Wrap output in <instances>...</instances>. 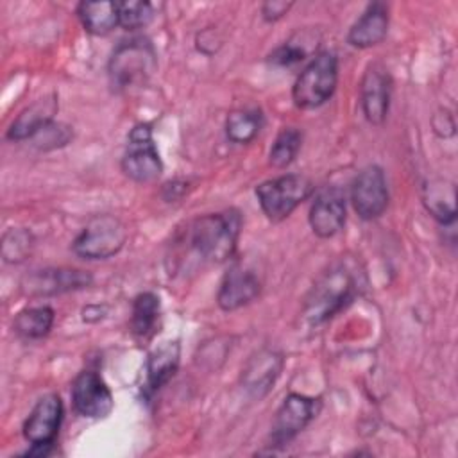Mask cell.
I'll return each instance as SVG.
<instances>
[{
  "label": "cell",
  "mask_w": 458,
  "mask_h": 458,
  "mask_svg": "<svg viewBox=\"0 0 458 458\" xmlns=\"http://www.w3.org/2000/svg\"><path fill=\"white\" fill-rule=\"evenodd\" d=\"M93 283L89 272L81 268H41L29 274L21 288L30 297H47V295H59L73 290L88 288Z\"/></svg>",
  "instance_id": "12"
},
{
  "label": "cell",
  "mask_w": 458,
  "mask_h": 458,
  "mask_svg": "<svg viewBox=\"0 0 458 458\" xmlns=\"http://www.w3.org/2000/svg\"><path fill=\"white\" fill-rule=\"evenodd\" d=\"M315 186L311 179L302 174H286L256 186V197L265 216L272 222H281L292 215V211L302 204Z\"/></svg>",
  "instance_id": "5"
},
{
  "label": "cell",
  "mask_w": 458,
  "mask_h": 458,
  "mask_svg": "<svg viewBox=\"0 0 458 458\" xmlns=\"http://www.w3.org/2000/svg\"><path fill=\"white\" fill-rule=\"evenodd\" d=\"M302 145V132L295 127H284L276 136L270 152L268 161L274 168H284L288 166L299 154Z\"/></svg>",
  "instance_id": "26"
},
{
  "label": "cell",
  "mask_w": 458,
  "mask_h": 458,
  "mask_svg": "<svg viewBox=\"0 0 458 458\" xmlns=\"http://www.w3.org/2000/svg\"><path fill=\"white\" fill-rule=\"evenodd\" d=\"M320 399L302 394H288L276 411L272 422V445H284L293 440L320 411Z\"/></svg>",
  "instance_id": "9"
},
{
  "label": "cell",
  "mask_w": 458,
  "mask_h": 458,
  "mask_svg": "<svg viewBox=\"0 0 458 458\" xmlns=\"http://www.w3.org/2000/svg\"><path fill=\"white\" fill-rule=\"evenodd\" d=\"M156 70V50L147 38H132L118 43L107 64L111 84L116 89L141 86Z\"/></svg>",
  "instance_id": "3"
},
{
  "label": "cell",
  "mask_w": 458,
  "mask_h": 458,
  "mask_svg": "<svg viewBox=\"0 0 458 458\" xmlns=\"http://www.w3.org/2000/svg\"><path fill=\"white\" fill-rule=\"evenodd\" d=\"M181 360V345L177 340L165 342L159 347H156L147 360V377L143 385L145 397H152L156 392H159L177 372Z\"/></svg>",
  "instance_id": "17"
},
{
  "label": "cell",
  "mask_w": 458,
  "mask_h": 458,
  "mask_svg": "<svg viewBox=\"0 0 458 458\" xmlns=\"http://www.w3.org/2000/svg\"><path fill=\"white\" fill-rule=\"evenodd\" d=\"M315 47H317L315 36H311L310 32H302V34L297 32L288 41H284L281 47H277L268 55V61L276 66L288 68V66H293V64L304 61L313 52Z\"/></svg>",
  "instance_id": "25"
},
{
  "label": "cell",
  "mask_w": 458,
  "mask_h": 458,
  "mask_svg": "<svg viewBox=\"0 0 458 458\" xmlns=\"http://www.w3.org/2000/svg\"><path fill=\"white\" fill-rule=\"evenodd\" d=\"M351 202L361 220L379 218L388 206V188L383 170L377 165L365 166L352 181Z\"/></svg>",
  "instance_id": "10"
},
{
  "label": "cell",
  "mask_w": 458,
  "mask_h": 458,
  "mask_svg": "<svg viewBox=\"0 0 458 458\" xmlns=\"http://www.w3.org/2000/svg\"><path fill=\"white\" fill-rule=\"evenodd\" d=\"M283 370V356L272 349L254 354L242 374V383L252 395H265Z\"/></svg>",
  "instance_id": "18"
},
{
  "label": "cell",
  "mask_w": 458,
  "mask_h": 458,
  "mask_svg": "<svg viewBox=\"0 0 458 458\" xmlns=\"http://www.w3.org/2000/svg\"><path fill=\"white\" fill-rule=\"evenodd\" d=\"M120 25L127 30H136L145 27L154 18V5L150 2L141 0H127L116 2Z\"/></svg>",
  "instance_id": "28"
},
{
  "label": "cell",
  "mask_w": 458,
  "mask_h": 458,
  "mask_svg": "<svg viewBox=\"0 0 458 458\" xmlns=\"http://www.w3.org/2000/svg\"><path fill=\"white\" fill-rule=\"evenodd\" d=\"M259 292L261 279L258 277V274L242 263H234L229 267L220 283L216 302L224 311H234L252 302L259 295Z\"/></svg>",
  "instance_id": "14"
},
{
  "label": "cell",
  "mask_w": 458,
  "mask_h": 458,
  "mask_svg": "<svg viewBox=\"0 0 458 458\" xmlns=\"http://www.w3.org/2000/svg\"><path fill=\"white\" fill-rule=\"evenodd\" d=\"M72 132L70 127L63 125V123H48L45 129H41L32 140H36V145L43 150L48 148H55V147H63L68 143Z\"/></svg>",
  "instance_id": "29"
},
{
  "label": "cell",
  "mask_w": 458,
  "mask_h": 458,
  "mask_svg": "<svg viewBox=\"0 0 458 458\" xmlns=\"http://www.w3.org/2000/svg\"><path fill=\"white\" fill-rule=\"evenodd\" d=\"M120 165L122 172L134 182H152L161 175L163 163L148 123H138L131 129Z\"/></svg>",
  "instance_id": "8"
},
{
  "label": "cell",
  "mask_w": 458,
  "mask_h": 458,
  "mask_svg": "<svg viewBox=\"0 0 458 458\" xmlns=\"http://www.w3.org/2000/svg\"><path fill=\"white\" fill-rule=\"evenodd\" d=\"M242 231V215L236 209L209 213L195 218L186 233L190 249L208 263H225L233 258Z\"/></svg>",
  "instance_id": "2"
},
{
  "label": "cell",
  "mask_w": 458,
  "mask_h": 458,
  "mask_svg": "<svg viewBox=\"0 0 458 458\" xmlns=\"http://www.w3.org/2000/svg\"><path fill=\"white\" fill-rule=\"evenodd\" d=\"M454 186L445 181L431 182L426 188L424 204L428 211L437 218L442 225H449L456 220V209H454Z\"/></svg>",
  "instance_id": "24"
},
{
  "label": "cell",
  "mask_w": 458,
  "mask_h": 458,
  "mask_svg": "<svg viewBox=\"0 0 458 458\" xmlns=\"http://www.w3.org/2000/svg\"><path fill=\"white\" fill-rule=\"evenodd\" d=\"M363 288L361 274L345 261L329 267L311 286L304 301V318L311 326L324 324L354 301Z\"/></svg>",
  "instance_id": "1"
},
{
  "label": "cell",
  "mask_w": 458,
  "mask_h": 458,
  "mask_svg": "<svg viewBox=\"0 0 458 458\" xmlns=\"http://www.w3.org/2000/svg\"><path fill=\"white\" fill-rule=\"evenodd\" d=\"M292 7V2H279V0H272V2H265L261 5V13H263V18L267 21H276L279 18H283L288 9Z\"/></svg>",
  "instance_id": "30"
},
{
  "label": "cell",
  "mask_w": 458,
  "mask_h": 458,
  "mask_svg": "<svg viewBox=\"0 0 458 458\" xmlns=\"http://www.w3.org/2000/svg\"><path fill=\"white\" fill-rule=\"evenodd\" d=\"M77 16L82 27L95 36H106L120 25L116 2H81L77 5Z\"/></svg>",
  "instance_id": "20"
},
{
  "label": "cell",
  "mask_w": 458,
  "mask_h": 458,
  "mask_svg": "<svg viewBox=\"0 0 458 458\" xmlns=\"http://www.w3.org/2000/svg\"><path fill=\"white\" fill-rule=\"evenodd\" d=\"M388 7L383 2H372L352 23L347 32V43L354 48H370L381 43L388 32Z\"/></svg>",
  "instance_id": "16"
},
{
  "label": "cell",
  "mask_w": 458,
  "mask_h": 458,
  "mask_svg": "<svg viewBox=\"0 0 458 458\" xmlns=\"http://www.w3.org/2000/svg\"><path fill=\"white\" fill-rule=\"evenodd\" d=\"M159 315H161L159 297L152 292L138 293L132 301L131 333L140 340L150 338L159 322Z\"/></svg>",
  "instance_id": "21"
},
{
  "label": "cell",
  "mask_w": 458,
  "mask_h": 458,
  "mask_svg": "<svg viewBox=\"0 0 458 458\" xmlns=\"http://www.w3.org/2000/svg\"><path fill=\"white\" fill-rule=\"evenodd\" d=\"M54 320L55 313L50 306H32L14 317L13 329L23 340H39L50 333Z\"/></svg>",
  "instance_id": "22"
},
{
  "label": "cell",
  "mask_w": 458,
  "mask_h": 458,
  "mask_svg": "<svg viewBox=\"0 0 458 458\" xmlns=\"http://www.w3.org/2000/svg\"><path fill=\"white\" fill-rule=\"evenodd\" d=\"M265 123L263 111L258 107H247L233 111L225 120V136L229 141L243 145L252 141Z\"/></svg>",
  "instance_id": "23"
},
{
  "label": "cell",
  "mask_w": 458,
  "mask_h": 458,
  "mask_svg": "<svg viewBox=\"0 0 458 458\" xmlns=\"http://www.w3.org/2000/svg\"><path fill=\"white\" fill-rule=\"evenodd\" d=\"M392 77L381 63H372L363 73L360 86L361 111L372 125H381L388 114Z\"/></svg>",
  "instance_id": "13"
},
{
  "label": "cell",
  "mask_w": 458,
  "mask_h": 458,
  "mask_svg": "<svg viewBox=\"0 0 458 458\" xmlns=\"http://www.w3.org/2000/svg\"><path fill=\"white\" fill-rule=\"evenodd\" d=\"M57 111V100L55 95L43 97L36 100L34 104L27 106L9 125L7 129V140L11 141H23L32 140L41 129H45L48 123L54 122V114Z\"/></svg>",
  "instance_id": "19"
},
{
  "label": "cell",
  "mask_w": 458,
  "mask_h": 458,
  "mask_svg": "<svg viewBox=\"0 0 458 458\" xmlns=\"http://www.w3.org/2000/svg\"><path fill=\"white\" fill-rule=\"evenodd\" d=\"M127 240V229L113 215H97L73 240V252L82 259H107L118 254Z\"/></svg>",
  "instance_id": "6"
},
{
  "label": "cell",
  "mask_w": 458,
  "mask_h": 458,
  "mask_svg": "<svg viewBox=\"0 0 458 458\" xmlns=\"http://www.w3.org/2000/svg\"><path fill=\"white\" fill-rule=\"evenodd\" d=\"M34 247V236L23 227L9 229L2 238V258L7 263L23 261Z\"/></svg>",
  "instance_id": "27"
},
{
  "label": "cell",
  "mask_w": 458,
  "mask_h": 458,
  "mask_svg": "<svg viewBox=\"0 0 458 458\" xmlns=\"http://www.w3.org/2000/svg\"><path fill=\"white\" fill-rule=\"evenodd\" d=\"M310 227L318 238H331L345 224V197L340 190L320 191L310 208Z\"/></svg>",
  "instance_id": "15"
},
{
  "label": "cell",
  "mask_w": 458,
  "mask_h": 458,
  "mask_svg": "<svg viewBox=\"0 0 458 458\" xmlns=\"http://www.w3.org/2000/svg\"><path fill=\"white\" fill-rule=\"evenodd\" d=\"M72 404L75 411L88 419H104L113 408V394L95 370H82L72 385Z\"/></svg>",
  "instance_id": "11"
},
{
  "label": "cell",
  "mask_w": 458,
  "mask_h": 458,
  "mask_svg": "<svg viewBox=\"0 0 458 458\" xmlns=\"http://www.w3.org/2000/svg\"><path fill=\"white\" fill-rule=\"evenodd\" d=\"M63 401L57 394L41 397L23 422V438L30 444L25 456H47L57 438L63 420Z\"/></svg>",
  "instance_id": "7"
},
{
  "label": "cell",
  "mask_w": 458,
  "mask_h": 458,
  "mask_svg": "<svg viewBox=\"0 0 458 458\" xmlns=\"http://www.w3.org/2000/svg\"><path fill=\"white\" fill-rule=\"evenodd\" d=\"M338 82V59L333 52H322L299 73L292 88L293 104L301 109H315L326 104Z\"/></svg>",
  "instance_id": "4"
}]
</instances>
